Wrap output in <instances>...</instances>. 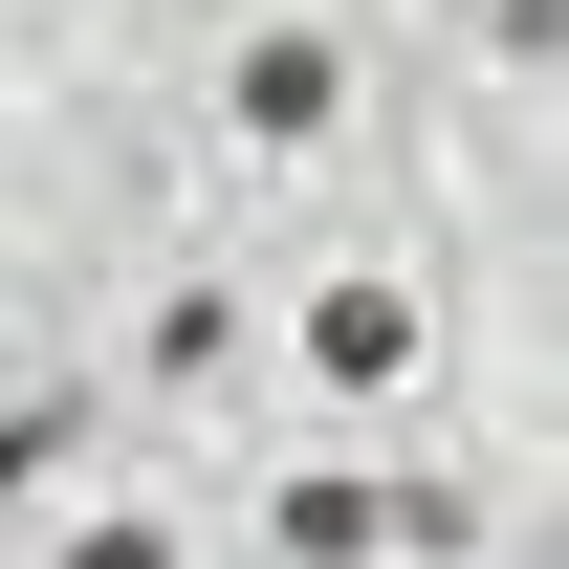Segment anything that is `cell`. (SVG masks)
Segmentation results:
<instances>
[{"instance_id":"6da1fadb","label":"cell","mask_w":569,"mask_h":569,"mask_svg":"<svg viewBox=\"0 0 569 569\" xmlns=\"http://www.w3.org/2000/svg\"><path fill=\"white\" fill-rule=\"evenodd\" d=\"M329 110H351V67H329L307 22H263V44H241V132H263V153H307Z\"/></svg>"},{"instance_id":"7a4b0ae2","label":"cell","mask_w":569,"mask_h":569,"mask_svg":"<svg viewBox=\"0 0 569 569\" xmlns=\"http://www.w3.org/2000/svg\"><path fill=\"white\" fill-rule=\"evenodd\" d=\"M307 372H417V284H329V307H307Z\"/></svg>"},{"instance_id":"3957f363","label":"cell","mask_w":569,"mask_h":569,"mask_svg":"<svg viewBox=\"0 0 569 569\" xmlns=\"http://www.w3.org/2000/svg\"><path fill=\"white\" fill-rule=\"evenodd\" d=\"M372 526H395V503H372V482H284V548H307V569H351Z\"/></svg>"},{"instance_id":"277c9868","label":"cell","mask_w":569,"mask_h":569,"mask_svg":"<svg viewBox=\"0 0 569 569\" xmlns=\"http://www.w3.org/2000/svg\"><path fill=\"white\" fill-rule=\"evenodd\" d=\"M67 569H176V548H153V526H88V548H67Z\"/></svg>"}]
</instances>
